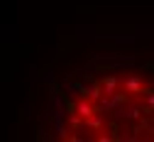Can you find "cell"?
Wrapping results in <instances>:
<instances>
[{"label":"cell","mask_w":154,"mask_h":142,"mask_svg":"<svg viewBox=\"0 0 154 142\" xmlns=\"http://www.w3.org/2000/svg\"><path fill=\"white\" fill-rule=\"evenodd\" d=\"M127 103H130V96H127V93H122L120 88L115 91V93L100 96L98 100H95L98 110H103V113H112V110H118V108H122V106H127Z\"/></svg>","instance_id":"obj_1"},{"label":"cell","mask_w":154,"mask_h":142,"mask_svg":"<svg viewBox=\"0 0 154 142\" xmlns=\"http://www.w3.org/2000/svg\"><path fill=\"white\" fill-rule=\"evenodd\" d=\"M144 88H147V84H144V78H142L140 74H127V76H120V91H122V93H127L130 98L140 96Z\"/></svg>","instance_id":"obj_2"},{"label":"cell","mask_w":154,"mask_h":142,"mask_svg":"<svg viewBox=\"0 0 154 142\" xmlns=\"http://www.w3.org/2000/svg\"><path fill=\"white\" fill-rule=\"evenodd\" d=\"M105 128H108V118H105L103 110H95L93 115L83 118V125H81V130H86V132H91V135H98V132L105 130Z\"/></svg>","instance_id":"obj_3"},{"label":"cell","mask_w":154,"mask_h":142,"mask_svg":"<svg viewBox=\"0 0 154 142\" xmlns=\"http://www.w3.org/2000/svg\"><path fill=\"white\" fill-rule=\"evenodd\" d=\"M69 110H73L76 115H81V118H88V115H93L95 110H98V106H95L93 100H88V98H79L73 106H69Z\"/></svg>","instance_id":"obj_4"},{"label":"cell","mask_w":154,"mask_h":142,"mask_svg":"<svg viewBox=\"0 0 154 142\" xmlns=\"http://www.w3.org/2000/svg\"><path fill=\"white\" fill-rule=\"evenodd\" d=\"M140 108H142V113L149 118L152 115V110H154V91L147 86L142 93H140Z\"/></svg>","instance_id":"obj_5"},{"label":"cell","mask_w":154,"mask_h":142,"mask_svg":"<svg viewBox=\"0 0 154 142\" xmlns=\"http://www.w3.org/2000/svg\"><path fill=\"white\" fill-rule=\"evenodd\" d=\"M98 86H100V91H103V96H108V93H115L120 88V76H105V78H100L98 81Z\"/></svg>","instance_id":"obj_6"},{"label":"cell","mask_w":154,"mask_h":142,"mask_svg":"<svg viewBox=\"0 0 154 142\" xmlns=\"http://www.w3.org/2000/svg\"><path fill=\"white\" fill-rule=\"evenodd\" d=\"M95 140L98 142H112V140H120V135H118L115 128H108V130H100L98 135H95Z\"/></svg>","instance_id":"obj_7"},{"label":"cell","mask_w":154,"mask_h":142,"mask_svg":"<svg viewBox=\"0 0 154 142\" xmlns=\"http://www.w3.org/2000/svg\"><path fill=\"white\" fill-rule=\"evenodd\" d=\"M69 123H71V128H73V130H81V125H83V118H81V115H76V113L71 110V113H69Z\"/></svg>","instance_id":"obj_8"}]
</instances>
